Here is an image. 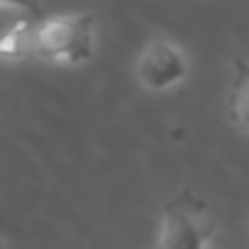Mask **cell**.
Listing matches in <instances>:
<instances>
[{"label": "cell", "instance_id": "obj_1", "mask_svg": "<svg viewBox=\"0 0 249 249\" xmlns=\"http://www.w3.org/2000/svg\"><path fill=\"white\" fill-rule=\"evenodd\" d=\"M95 15L66 13L42 18L32 32V54L52 64H83L93 56Z\"/></svg>", "mask_w": 249, "mask_h": 249}, {"label": "cell", "instance_id": "obj_2", "mask_svg": "<svg viewBox=\"0 0 249 249\" xmlns=\"http://www.w3.org/2000/svg\"><path fill=\"white\" fill-rule=\"evenodd\" d=\"M215 232L210 205L193 191H181L161 210L159 249H208Z\"/></svg>", "mask_w": 249, "mask_h": 249}, {"label": "cell", "instance_id": "obj_3", "mask_svg": "<svg viewBox=\"0 0 249 249\" xmlns=\"http://www.w3.org/2000/svg\"><path fill=\"white\" fill-rule=\"evenodd\" d=\"M188 73L183 52L169 39H152L137 59V78L147 90L161 93L178 86Z\"/></svg>", "mask_w": 249, "mask_h": 249}, {"label": "cell", "instance_id": "obj_4", "mask_svg": "<svg viewBox=\"0 0 249 249\" xmlns=\"http://www.w3.org/2000/svg\"><path fill=\"white\" fill-rule=\"evenodd\" d=\"M230 117L249 132V64H234V81L230 90Z\"/></svg>", "mask_w": 249, "mask_h": 249}]
</instances>
